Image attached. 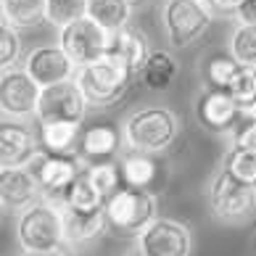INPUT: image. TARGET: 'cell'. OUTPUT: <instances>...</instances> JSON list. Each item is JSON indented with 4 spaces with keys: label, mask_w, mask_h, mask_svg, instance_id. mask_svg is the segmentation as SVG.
Masks as SVG:
<instances>
[{
    "label": "cell",
    "mask_w": 256,
    "mask_h": 256,
    "mask_svg": "<svg viewBox=\"0 0 256 256\" xmlns=\"http://www.w3.org/2000/svg\"><path fill=\"white\" fill-rule=\"evenodd\" d=\"M124 146L130 150H143V154H164L180 138V119L174 111L164 106H148L135 114H130L124 127Z\"/></svg>",
    "instance_id": "cell-1"
},
{
    "label": "cell",
    "mask_w": 256,
    "mask_h": 256,
    "mask_svg": "<svg viewBox=\"0 0 256 256\" xmlns=\"http://www.w3.org/2000/svg\"><path fill=\"white\" fill-rule=\"evenodd\" d=\"M135 77L138 74L132 72L116 53H106L98 61H92L88 66H80L74 80L80 82L90 108H108L124 96Z\"/></svg>",
    "instance_id": "cell-2"
},
{
    "label": "cell",
    "mask_w": 256,
    "mask_h": 256,
    "mask_svg": "<svg viewBox=\"0 0 256 256\" xmlns=\"http://www.w3.org/2000/svg\"><path fill=\"white\" fill-rule=\"evenodd\" d=\"M16 240L22 251H48L66 243L64 238V212L61 204L42 198L18 212Z\"/></svg>",
    "instance_id": "cell-3"
},
{
    "label": "cell",
    "mask_w": 256,
    "mask_h": 256,
    "mask_svg": "<svg viewBox=\"0 0 256 256\" xmlns=\"http://www.w3.org/2000/svg\"><path fill=\"white\" fill-rule=\"evenodd\" d=\"M106 216H108L111 230L138 238L158 216L156 196L150 190H143V188L122 185L116 193L106 198Z\"/></svg>",
    "instance_id": "cell-4"
},
{
    "label": "cell",
    "mask_w": 256,
    "mask_h": 256,
    "mask_svg": "<svg viewBox=\"0 0 256 256\" xmlns=\"http://www.w3.org/2000/svg\"><path fill=\"white\" fill-rule=\"evenodd\" d=\"M208 204L216 220L240 224L256 212V185L238 180L230 169H220L208 185Z\"/></svg>",
    "instance_id": "cell-5"
},
{
    "label": "cell",
    "mask_w": 256,
    "mask_h": 256,
    "mask_svg": "<svg viewBox=\"0 0 256 256\" xmlns=\"http://www.w3.org/2000/svg\"><path fill=\"white\" fill-rule=\"evenodd\" d=\"M214 11L208 0H166L161 8V22L172 48H188L212 26Z\"/></svg>",
    "instance_id": "cell-6"
},
{
    "label": "cell",
    "mask_w": 256,
    "mask_h": 256,
    "mask_svg": "<svg viewBox=\"0 0 256 256\" xmlns=\"http://www.w3.org/2000/svg\"><path fill=\"white\" fill-rule=\"evenodd\" d=\"M111 34L114 32L103 30L90 16H82L77 22H72V24H66L58 30V45L80 69V66H88L92 61L103 58L111 50Z\"/></svg>",
    "instance_id": "cell-7"
},
{
    "label": "cell",
    "mask_w": 256,
    "mask_h": 256,
    "mask_svg": "<svg viewBox=\"0 0 256 256\" xmlns=\"http://www.w3.org/2000/svg\"><path fill=\"white\" fill-rule=\"evenodd\" d=\"M30 172L37 177L42 193L56 204H64V193L69 190V185L84 172V161L74 154V156H61V154H48L45 148H40L37 154L30 158Z\"/></svg>",
    "instance_id": "cell-8"
},
{
    "label": "cell",
    "mask_w": 256,
    "mask_h": 256,
    "mask_svg": "<svg viewBox=\"0 0 256 256\" xmlns=\"http://www.w3.org/2000/svg\"><path fill=\"white\" fill-rule=\"evenodd\" d=\"M90 103L77 80H64L42 88L34 122H84Z\"/></svg>",
    "instance_id": "cell-9"
},
{
    "label": "cell",
    "mask_w": 256,
    "mask_h": 256,
    "mask_svg": "<svg viewBox=\"0 0 256 256\" xmlns=\"http://www.w3.org/2000/svg\"><path fill=\"white\" fill-rule=\"evenodd\" d=\"M138 251L146 256H190L193 235L188 224L172 216H156L143 232L135 238Z\"/></svg>",
    "instance_id": "cell-10"
},
{
    "label": "cell",
    "mask_w": 256,
    "mask_h": 256,
    "mask_svg": "<svg viewBox=\"0 0 256 256\" xmlns=\"http://www.w3.org/2000/svg\"><path fill=\"white\" fill-rule=\"evenodd\" d=\"M42 88L24 69H6L0 74V111L6 119H34Z\"/></svg>",
    "instance_id": "cell-11"
},
{
    "label": "cell",
    "mask_w": 256,
    "mask_h": 256,
    "mask_svg": "<svg viewBox=\"0 0 256 256\" xmlns=\"http://www.w3.org/2000/svg\"><path fill=\"white\" fill-rule=\"evenodd\" d=\"M24 69L32 74V80L40 88H48V84L77 77V64L66 56V50L61 45H40V48H32L24 56Z\"/></svg>",
    "instance_id": "cell-12"
},
{
    "label": "cell",
    "mask_w": 256,
    "mask_h": 256,
    "mask_svg": "<svg viewBox=\"0 0 256 256\" xmlns=\"http://www.w3.org/2000/svg\"><path fill=\"white\" fill-rule=\"evenodd\" d=\"M40 135H37L24 119H6L0 124V166H26L30 158L40 150Z\"/></svg>",
    "instance_id": "cell-13"
},
{
    "label": "cell",
    "mask_w": 256,
    "mask_h": 256,
    "mask_svg": "<svg viewBox=\"0 0 256 256\" xmlns=\"http://www.w3.org/2000/svg\"><path fill=\"white\" fill-rule=\"evenodd\" d=\"M196 114H198V122L208 132H227L243 119L240 103L232 98L230 90H220V88H208L198 98Z\"/></svg>",
    "instance_id": "cell-14"
},
{
    "label": "cell",
    "mask_w": 256,
    "mask_h": 256,
    "mask_svg": "<svg viewBox=\"0 0 256 256\" xmlns=\"http://www.w3.org/2000/svg\"><path fill=\"white\" fill-rule=\"evenodd\" d=\"M40 193L42 188L30 172V166H0V201L6 208L22 212L40 201Z\"/></svg>",
    "instance_id": "cell-15"
},
{
    "label": "cell",
    "mask_w": 256,
    "mask_h": 256,
    "mask_svg": "<svg viewBox=\"0 0 256 256\" xmlns=\"http://www.w3.org/2000/svg\"><path fill=\"white\" fill-rule=\"evenodd\" d=\"M61 212H64V238L72 248H80V246L96 240L108 227L106 206L92 208V212H80V208L61 204Z\"/></svg>",
    "instance_id": "cell-16"
},
{
    "label": "cell",
    "mask_w": 256,
    "mask_h": 256,
    "mask_svg": "<svg viewBox=\"0 0 256 256\" xmlns=\"http://www.w3.org/2000/svg\"><path fill=\"white\" fill-rule=\"evenodd\" d=\"M124 143V135L111 127V124H90L82 130L80 150L77 156L84 164H96V161H108L119 154V146Z\"/></svg>",
    "instance_id": "cell-17"
},
{
    "label": "cell",
    "mask_w": 256,
    "mask_h": 256,
    "mask_svg": "<svg viewBox=\"0 0 256 256\" xmlns=\"http://www.w3.org/2000/svg\"><path fill=\"white\" fill-rule=\"evenodd\" d=\"M40 146L48 154H61V156H74L80 150V138H82V124L80 122H34Z\"/></svg>",
    "instance_id": "cell-18"
},
{
    "label": "cell",
    "mask_w": 256,
    "mask_h": 256,
    "mask_svg": "<svg viewBox=\"0 0 256 256\" xmlns=\"http://www.w3.org/2000/svg\"><path fill=\"white\" fill-rule=\"evenodd\" d=\"M108 53H116L119 58L140 77V69H143V64L148 61L150 48H148L146 34L127 24V26H122L119 32L111 34V50Z\"/></svg>",
    "instance_id": "cell-19"
},
{
    "label": "cell",
    "mask_w": 256,
    "mask_h": 256,
    "mask_svg": "<svg viewBox=\"0 0 256 256\" xmlns=\"http://www.w3.org/2000/svg\"><path fill=\"white\" fill-rule=\"evenodd\" d=\"M119 172L124 185L130 188H143L150 190L158 180V164L154 154H143V150H127L124 156L119 158Z\"/></svg>",
    "instance_id": "cell-20"
},
{
    "label": "cell",
    "mask_w": 256,
    "mask_h": 256,
    "mask_svg": "<svg viewBox=\"0 0 256 256\" xmlns=\"http://www.w3.org/2000/svg\"><path fill=\"white\" fill-rule=\"evenodd\" d=\"M177 72H180V64L169 50H150L148 61L140 69V82L148 90L161 92V90L172 88V82L177 80Z\"/></svg>",
    "instance_id": "cell-21"
},
{
    "label": "cell",
    "mask_w": 256,
    "mask_h": 256,
    "mask_svg": "<svg viewBox=\"0 0 256 256\" xmlns=\"http://www.w3.org/2000/svg\"><path fill=\"white\" fill-rule=\"evenodd\" d=\"M0 14L16 30H32L48 22V0H0Z\"/></svg>",
    "instance_id": "cell-22"
},
{
    "label": "cell",
    "mask_w": 256,
    "mask_h": 256,
    "mask_svg": "<svg viewBox=\"0 0 256 256\" xmlns=\"http://www.w3.org/2000/svg\"><path fill=\"white\" fill-rule=\"evenodd\" d=\"M88 16L98 22L103 30L119 32L122 26L130 24L132 6L127 0H88Z\"/></svg>",
    "instance_id": "cell-23"
},
{
    "label": "cell",
    "mask_w": 256,
    "mask_h": 256,
    "mask_svg": "<svg viewBox=\"0 0 256 256\" xmlns=\"http://www.w3.org/2000/svg\"><path fill=\"white\" fill-rule=\"evenodd\" d=\"M84 169H88V166H84ZM64 206L80 208V212H92V208L106 206V198H103L100 190L92 185V180L88 177V172H82V174L69 185V190L64 193Z\"/></svg>",
    "instance_id": "cell-24"
},
{
    "label": "cell",
    "mask_w": 256,
    "mask_h": 256,
    "mask_svg": "<svg viewBox=\"0 0 256 256\" xmlns=\"http://www.w3.org/2000/svg\"><path fill=\"white\" fill-rule=\"evenodd\" d=\"M243 66L235 61V56H212L206 64H204V80L208 88H220V90H227L232 84V80L238 77V72Z\"/></svg>",
    "instance_id": "cell-25"
},
{
    "label": "cell",
    "mask_w": 256,
    "mask_h": 256,
    "mask_svg": "<svg viewBox=\"0 0 256 256\" xmlns=\"http://www.w3.org/2000/svg\"><path fill=\"white\" fill-rule=\"evenodd\" d=\"M230 53L240 66L256 69V24H238L230 37Z\"/></svg>",
    "instance_id": "cell-26"
},
{
    "label": "cell",
    "mask_w": 256,
    "mask_h": 256,
    "mask_svg": "<svg viewBox=\"0 0 256 256\" xmlns=\"http://www.w3.org/2000/svg\"><path fill=\"white\" fill-rule=\"evenodd\" d=\"M88 177L92 180V185L100 190L103 198H108L119 190L122 185H124V180H122V172H119V164H114V161H96V164H88Z\"/></svg>",
    "instance_id": "cell-27"
},
{
    "label": "cell",
    "mask_w": 256,
    "mask_h": 256,
    "mask_svg": "<svg viewBox=\"0 0 256 256\" xmlns=\"http://www.w3.org/2000/svg\"><path fill=\"white\" fill-rule=\"evenodd\" d=\"M82 16H88V0H48V22L58 30Z\"/></svg>",
    "instance_id": "cell-28"
},
{
    "label": "cell",
    "mask_w": 256,
    "mask_h": 256,
    "mask_svg": "<svg viewBox=\"0 0 256 256\" xmlns=\"http://www.w3.org/2000/svg\"><path fill=\"white\" fill-rule=\"evenodd\" d=\"M22 58V37L8 22H0V69H14Z\"/></svg>",
    "instance_id": "cell-29"
},
{
    "label": "cell",
    "mask_w": 256,
    "mask_h": 256,
    "mask_svg": "<svg viewBox=\"0 0 256 256\" xmlns=\"http://www.w3.org/2000/svg\"><path fill=\"white\" fill-rule=\"evenodd\" d=\"M224 169L243 180L248 185H256V150H246V148H232L230 156L224 158Z\"/></svg>",
    "instance_id": "cell-30"
},
{
    "label": "cell",
    "mask_w": 256,
    "mask_h": 256,
    "mask_svg": "<svg viewBox=\"0 0 256 256\" xmlns=\"http://www.w3.org/2000/svg\"><path fill=\"white\" fill-rule=\"evenodd\" d=\"M232 92V98L240 103V108H251L256 106V69H251V66H243V69L238 72V77L232 80V84L227 88Z\"/></svg>",
    "instance_id": "cell-31"
},
{
    "label": "cell",
    "mask_w": 256,
    "mask_h": 256,
    "mask_svg": "<svg viewBox=\"0 0 256 256\" xmlns=\"http://www.w3.org/2000/svg\"><path fill=\"white\" fill-rule=\"evenodd\" d=\"M232 148L256 150V119H251V116H243V124H240L238 130H235Z\"/></svg>",
    "instance_id": "cell-32"
},
{
    "label": "cell",
    "mask_w": 256,
    "mask_h": 256,
    "mask_svg": "<svg viewBox=\"0 0 256 256\" xmlns=\"http://www.w3.org/2000/svg\"><path fill=\"white\" fill-rule=\"evenodd\" d=\"M238 24H256V0H243L235 11Z\"/></svg>",
    "instance_id": "cell-33"
},
{
    "label": "cell",
    "mask_w": 256,
    "mask_h": 256,
    "mask_svg": "<svg viewBox=\"0 0 256 256\" xmlns=\"http://www.w3.org/2000/svg\"><path fill=\"white\" fill-rule=\"evenodd\" d=\"M240 3H243V0H208L212 11H216V14H235Z\"/></svg>",
    "instance_id": "cell-34"
},
{
    "label": "cell",
    "mask_w": 256,
    "mask_h": 256,
    "mask_svg": "<svg viewBox=\"0 0 256 256\" xmlns=\"http://www.w3.org/2000/svg\"><path fill=\"white\" fill-rule=\"evenodd\" d=\"M72 246L64 243L58 248H48V251H22V256H72Z\"/></svg>",
    "instance_id": "cell-35"
},
{
    "label": "cell",
    "mask_w": 256,
    "mask_h": 256,
    "mask_svg": "<svg viewBox=\"0 0 256 256\" xmlns=\"http://www.w3.org/2000/svg\"><path fill=\"white\" fill-rule=\"evenodd\" d=\"M127 3H130L132 8H138V6H143V3H146V0H127Z\"/></svg>",
    "instance_id": "cell-36"
},
{
    "label": "cell",
    "mask_w": 256,
    "mask_h": 256,
    "mask_svg": "<svg viewBox=\"0 0 256 256\" xmlns=\"http://www.w3.org/2000/svg\"><path fill=\"white\" fill-rule=\"evenodd\" d=\"M130 256H146V254H140V251H138V248H135V251H132V254H130Z\"/></svg>",
    "instance_id": "cell-37"
}]
</instances>
